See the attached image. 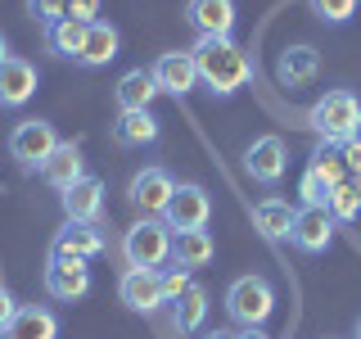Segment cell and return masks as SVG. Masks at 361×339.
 <instances>
[{
    "mask_svg": "<svg viewBox=\"0 0 361 339\" xmlns=\"http://www.w3.org/2000/svg\"><path fill=\"white\" fill-rule=\"evenodd\" d=\"M37 86H41V73H37L32 59L9 54V59L0 64V109H23L37 95Z\"/></svg>",
    "mask_w": 361,
    "mask_h": 339,
    "instance_id": "7c38bea8",
    "label": "cell"
},
{
    "mask_svg": "<svg viewBox=\"0 0 361 339\" xmlns=\"http://www.w3.org/2000/svg\"><path fill=\"white\" fill-rule=\"evenodd\" d=\"M293 218H298V208H293L289 199H280V195H267L253 208V226L262 231V240H271V244H280V240L293 235Z\"/></svg>",
    "mask_w": 361,
    "mask_h": 339,
    "instance_id": "d6986e66",
    "label": "cell"
},
{
    "mask_svg": "<svg viewBox=\"0 0 361 339\" xmlns=\"http://www.w3.org/2000/svg\"><path fill=\"white\" fill-rule=\"evenodd\" d=\"M158 118L149 109H127L118 113V122H113V145H122V150H145V145L158 141Z\"/></svg>",
    "mask_w": 361,
    "mask_h": 339,
    "instance_id": "44dd1931",
    "label": "cell"
},
{
    "mask_svg": "<svg viewBox=\"0 0 361 339\" xmlns=\"http://www.w3.org/2000/svg\"><path fill=\"white\" fill-rule=\"evenodd\" d=\"M357 339H361V316H357Z\"/></svg>",
    "mask_w": 361,
    "mask_h": 339,
    "instance_id": "f35d334b",
    "label": "cell"
},
{
    "mask_svg": "<svg viewBox=\"0 0 361 339\" xmlns=\"http://www.w3.org/2000/svg\"><path fill=\"white\" fill-rule=\"evenodd\" d=\"M118 45H122L118 28L99 18V23H90V28H86V41H82L77 64H82V68H109L113 59H118Z\"/></svg>",
    "mask_w": 361,
    "mask_h": 339,
    "instance_id": "7402d4cb",
    "label": "cell"
},
{
    "mask_svg": "<svg viewBox=\"0 0 361 339\" xmlns=\"http://www.w3.org/2000/svg\"><path fill=\"white\" fill-rule=\"evenodd\" d=\"M334 226H338V222L330 218V208H298L289 244L302 249V254H325V249L334 244Z\"/></svg>",
    "mask_w": 361,
    "mask_h": 339,
    "instance_id": "4fadbf2b",
    "label": "cell"
},
{
    "mask_svg": "<svg viewBox=\"0 0 361 339\" xmlns=\"http://www.w3.org/2000/svg\"><path fill=\"white\" fill-rule=\"evenodd\" d=\"M54 145H59V136H54V122H45V118H23L9 131V158L23 172H41L45 158L54 154Z\"/></svg>",
    "mask_w": 361,
    "mask_h": 339,
    "instance_id": "5b68a950",
    "label": "cell"
},
{
    "mask_svg": "<svg viewBox=\"0 0 361 339\" xmlns=\"http://www.w3.org/2000/svg\"><path fill=\"white\" fill-rule=\"evenodd\" d=\"M208 308H212V303H208V290H203L199 280H195V285H190V290L172 303V321H176V331H180V335L203 331V321H208Z\"/></svg>",
    "mask_w": 361,
    "mask_h": 339,
    "instance_id": "d4e9b609",
    "label": "cell"
},
{
    "mask_svg": "<svg viewBox=\"0 0 361 339\" xmlns=\"http://www.w3.org/2000/svg\"><path fill=\"white\" fill-rule=\"evenodd\" d=\"M330 218H334V222L361 218V172H348V177L334 186V195H330Z\"/></svg>",
    "mask_w": 361,
    "mask_h": 339,
    "instance_id": "4316f807",
    "label": "cell"
},
{
    "mask_svg": "<svg viewBox=\"0 0 361 339\" xmlns=\"http://www.w3.org/2000/svg\"><path fill=\"white\" fill-rule=\"evenodd\" d=\"M154 82L163 95H176V100H185L190 90L199 86V64H195V54L190 50H167V54H158L154 59Z\"/></svg>",
    "mask_w": 361,
    "mask_h": 339,
    "instance_id": "8fae6325",
    "label": "cell"
},
{
    "mask_svg": "<svg viewBox=\"0 0 361 339\" xmlns=\"http://www.w3.org/2000/svg\"><path fill=\"white\" fill-rule=\"evenodd\" d=\"M59 203H63V218H68V222H90V226H95L99 213H104V181L86 172L77 186L63 190Z\"/></svg>",
    "mask_w": 361,
    "mask_h": 339,
    "instance_id": "e0dca14e",
    "label": "cell"
},
{
    "mask_svg": "<svg viewBox=\"0 0 361 339\" xmlns=\"http://www.w3.org/2000/svg\"><path fill=\"white\" fill-rule=\"evenodd\" d=\"M307 122H312V131L321 136V141L343 145V141H353V136H361V100L353 90H325V95L312 105Z\"/></svg>",
    "mask_w": 361,
    "mask_h": 339,
    "instance_id": "7a4b0ae2",
    "label": "cell"
},
{
    "mask_svg": "<svg viewBox=\"0 0 361 339\" xmlns=\"http://www.w3.org/2000/svg\"><path fill=\"white\" fill-rule=\"evenodd\" d=\"M235 18V0H185V23L195 37H231Z\"/></svg>",
    "mask_w": 361,
    "mask_h": 339,
    "instance_id": "9a60e30c",
    "label": "cell"
},
{
    "mask_svg": "<svg viewBox=\"0 0 361 339\" xmlns=\"http://www.w3.org/2000/svg\"><path fill=\"white\" fill-rule=\"evenodd\" d=\"M113 95H118V109L127 113V109H149L163 90H158V82H154V68H131V73L118 77Z\"/></svg>",
    "mask_w": 361,
    "mask_h": 339,
    "instance_id": "603a6c76",
    "label": "cell"
},
{
    "mask_svg": "<svg viewBox=\"0 0 361 339\" xmlns=\"http://www.w3.org/2000/svg\"><path fill=\"white\" fill-rule=\"evenodd\" d=\"M14 312H18V303H14V294H9L5 285H0V335L9 331V321H14Z\"/></svg>",
    "mask_w": 361,
    "mask_h": 339,
    "instance_id": "836d02e7",
    "label": "cell"
},
{
    "mask_svg": "<svg viewBox=\"0 0 361 339\" xmlns=\"http://www.w3.org/2000/svg\"><path fill=\"white\" fill-rule=\"evenodd\" d=\"M172 195H176V181H172L167 167H140V172L131 177V186H127V199H131V208L140 213V218H163Z\"/></svg>",
    "mask_w": 361,
    "mask_h": 339,
    "instance_id": "52a82bcc",
    "label": "cell"
},
{
    "mask_svg": "<svg viewBox=\"0 0 361 339\" xmlns=\"http://www.w3.org/2000/svg\"><path fill=\"white\" fill-rule=\"evenodd\" d=\"M338 150H343V163H348V172H361V136H353V141H343Z\"/></svg>",
    "mask_w": 361,
    "mask_h": 339,
    "instance_id": "e575fe53",
    "label": "cell"
},
{
    "mask_svg": "<svg viewBox=\"0 0 361 339\" xmlns=\"http://www.w3.org/2000/svg\"><path fill=\"white\" fill-rule=\"evenodd\" d=\"M9 59V41H5V32H0V64Z\"/></svg>",
    "mask_w": 361,
    "mask_h": 339,
    "instance_id": "74e56055",
    "label": "cell"
},
{
    "mask_svg": "<svg viewBox=\"0 0 361 339\" xmlns=\"http://www.w3.org/2000/svg\"><path fill=\"white\" fill-rule=\"evenodd\" d=\"M82 41H86V23H77V18H63L54 28H45V50L59 54V59H77Z\"/></svg>",
    "mask_w": 361,
    "mask_h": 339,
    "instance_id": "484cf974",
    "label": "cell"
},
{
    "mask_svg": "<svg viewBox=\"0 0 361 339\" xmlns=\"http://www.w3.org/2000/svg\"><path fill=\"white\" fill-rule=\"evenodd\" d=\"M357 5H361V0H307V9H312L321 23H330V28H343V23H353Z\"/></svg>",
    "mask_w": 361,
    "mask_h": 339,
    "instance_id": "f546056e",
    "label": "cell"
},
{
    "mask_svg": "<svg viewBox=\"0 0 361 339\" xmlns=\"http://www.w3.org/2000/svg\"><path fill=\"white\" fill-rule=\"evenodd\" d=\"M82 177H86L82 145H77V141H59V145H54V154L45 158V167H41V181H45L50 190H59V195H63V190L77 186Z\"/></svg>",
    "mask_w": 361,
    "mask_h": 339,
    "instance_id": "2e32d148",
    "label": "cell"
},
{
    "mask_svg": "<svg viewBox=\"0 0 361 339\" xmlns=\"http://www.w3.org/2000/svg\"><path fill=\"white\" fill-rule=\"evenodd\" d=\"M240 339H271V335L262 331V326H257V331H240Z\"/></svg>",
    "mask_w": 361,
    "mask_h": 339,
    "instance_id": "8d00e7d4",
    "label": "cell"
},
{
    "mask_svg": "<svg viewBox=\"0 0 361 339\" xmlns=\"http://www.w3.org/2000/svg\"><path fill=\"white\" fill-rule=\"evenodd\" d=\"M298 195H302V208H330V195H334V181H325L316 167H307L298 181Z\"/></svg>",
    "mask_w": 361,
    "mask_h": 339,
    "instance_id": "f1b7e54d",
    "label": "cell"
},
{
    "mask_svg": "<svg viewBox=\"0 0 361 339\" xmlns=\"http://www.w3.org/2000/svg\"><path fill=\"white\" fill-rule=\"evenodd\" d=\"M307 167H316V172H321L325 181H343L348 177V163H343V150H338V145H330V141H316V150H312V163Z\"/></svg>",
    "mask_w": 361,
    "mask_h": 339,
    "instance_id": "83f0119b",
    "label": "cell"
},
{
    "mask_svg": "<svg viewBox=\"0 0 361 339\" xmlns=\"http://www.w3.org/2000/svg\"><path fill=\"white\" fill-rule=\"evenodd\" d=\"M212 218V195L203 186H195V181H185V186H176L172 203H167L163 222L172 226V231H203Z\"/></svg>",
    "mask_w": 361,
    "mask_h": 339,
    "instance_id": "9c48e42d",
    "label": "cell"
},
{
    "mask_svg": "<svg viewBox=\"0 0 361 339\" xmlns=\"http://www.w3.org/2000/svg\"><path fill=\"white\" fill-rule=\"evenodd\" d=\"M244 172L253 177L257 186H280L285 172H289V145H285V136H276V131L257 136V141L244 150Z\"/></svg>",
    "mask_w": 361,
    "mask_h": 339,
    "instance_id": "8992f818",
    "label": "cell"
},
{
    "mask_svg": "<svg viewBox=\"0 0 361 339\" xmlns=\"http://www.w3.org/2000/svg\"><path fill=\"white\" fill-rule=\"evenodd\" d=\"M27 14L41 23V28H54V23L68 18V0H27Z\"/></svg>",
    "mask_w": 361,
    "mask_h": 339,
    "instance_id": "4dcf8cb0",
    "label": "cell"
},
{
    "mask_svg": "<svg viewBox=\"0 0 361 339\" xmlns=\"http://www.w3.org/2000/svg\"><path fill=\"white\" fill-rule=\"evenodd\" d=\"M50 254L90 263V258L104 254V235H99V226H90V222H63L59 231H54V240H50Z\"/></svg>",
    "mask_w": 361,
    "mask_h": 339,
    "instance_id": "5bb4252c",
    "label": "cell"
},
{
    "mask_svg": "<svg viewBox=\"0 0 361 339\" xmlns=\"http://www.w3.org/2000/svg\"><path fill=\"white\" fill-rule=\"evenodd\" d=\"M158 276H163V294H167V303H176L180 294L195 285V280H190V267H176V263H172V267H163Z\"/></svg>",
    "mask_w": 361,
    "mask_h": 339,
    "instance_id": "1f68e13d",
    "label": "cell"
},
{
    "mask_svg": "<svg viewBox=\"0 0 361 339\" xmlns=\"http://www.w3.org/2000/svg\"><path fill=\"white\" fill-rule=\"evenodd\" d=\"M190 54L199 64V82L221 100L240 95L248 86V77H253V59H248V50L235 37H199Z\"/></svg>",
    "mask_w": 361,
    "mask_h": 339,
    "instance_id": "6da1fadb",
    "label": "cell"
},
{
    "mask_svg": "<svg viewBox=\"0 0 361 339\" xmlns=\"http://www.w3.org/2000/svg\"><path fill=\"white\" fill-rule=\"evenodd\" d=\"M316 73H321V54H316L312 45H289V50H280L276 82L285 90H307L316 82Z\"/></svg>",
    "mask_w": 361,
    "mask_h": 339,
    "instance_id": "ac0fdd59",
    "label": "cell"
},
{
    "mask_svg": "<svg viewBox=\"0 0 361 339\" xmlns=\"http://www.w3.org/2000/svg\"><path fill=\"white\" fill-rule=\"evenodd\" d=\"M0 339H59V316L41 303H18L14 321Z\"/></svg>",
    "mask_w": 361,
    "mask_h": 339,
    "instance_id": "ffe728a7",
    "label": "cell"
},
{
    "mask_svg": "<svg viewBox=\"0 0 361 339\" xmlns=\"http://www.w3.org/2000/svg\"><path fill=\"white\" fill-rule=\"evenodd\" d=\"M226 312L240 331H257L276 312V285L267 276H235L231 290H226Z\"/></svg>",
    "mask_w": 361,
    "mask_h": 339,
    "instance_id": "277c9868",
    "label": "cell"
},
{
    "mask_svg": "<svg viewBox=\"0 0 361 339\" xmlns=\"http://www.w3.org/2000/svg\"><path fill=\"white\" fill-rule=\"evenodd\" d=\"M118 299H122V308H131V312H158L167 303V294H163V276L158 271H145V267H127L118 276Z\"/></svg>",
    "mask_w": 361,
    "mask_h": 339,
    "instance_id": "30bf717a",
    "label": "cell"
},
{
    "mask_svg": "<svg viewBox=\"0 0 361 339\" xmlns=\"http://www.w3.org/2000/svg\"><path fill=\"white\" fill-rule=\"evenodd\" d=\"M172 240H176V231L163 218H140L122 235V258H127V267L163 271V263H172Z\"/></svg>",
    "mask_w": 361,
    "mask_h": 339,
    "instance_id": "3957f363",
    "label": "cell"
},
{
    "mask_svg": "<svg viewBox=\"0 0 361 339\" xmlns=\"http://www.w3.org/2000/svg\"><path fill=\"white\" fill-rule=\"evenodd\" d=\"M68 18H77V23H99V0H68Z\"/></svg>",
    "mask_w": 361,
    "mask_h": 339,
    "instance_id": "d6a6232c",
    "label": "cell"
},
{
    "mask_svg": "<svg viewBox=\"0 0 361 339\" xmlns=\"http://www.w3.org/2000/svg\"><path fill=\"white\" fill-rule=\"evenodd\" d=\"M41 285L50 299L59 303H77L90 294V267L82 263V258H45V271H41Z\"/></svg>",
    "mask_w": 361,
    "mask_h": 339,
    "instance_id": "ba28073f",
    "label": "cell"
},
{
    "mask_svg": "<svg viewBox=\"0 0 361 339\" xmlns=\"http://www.w3.org/2000/svg\"><path fill=\"white\" fill-rule=\"evenodd\" d=\"M203 339H240V331H208Z\"/></svg>",
    "mask_w": 361,
    "mask_h": 339,
    "instance_id": "d590c367",
    "label": "cell"
},
{
    "mask_svg": "<svg viewBox=\"0 0 361 339\" xmlns=\"http://www.w3.org/2000/svg\"><path fill=\"white\" fill-rule=\"evenodd\" d=\"M212 258H217V240L208 235V226H203V231H176V240H172V263L176 267L199 271V267H208Z\"/></svg>",
    "mask_w": 361,
    "mask_h": 339,
    "instance_id": "cb8c5ba5",
    "label": "cell"
}]
</instances>
